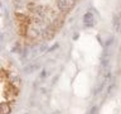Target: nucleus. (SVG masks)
Masks as SVG:
<instances>
[{
    "instance_id": "nucleus-1",
    "label": "nucleus",
    "mask_w": 121,
    "mask_h": 114,
    "mask_svg": "<svg viewBox=\"0 0 121 114\" xmlns=\"http://www.w3.org/2000/svg\"><path fill=\"white\" fill-rule=\"evenodd\" d=\"M0 112H1V114L10 113V105H9V103L1 101V105H0Z\"/></svg>"
}]
</instances>
